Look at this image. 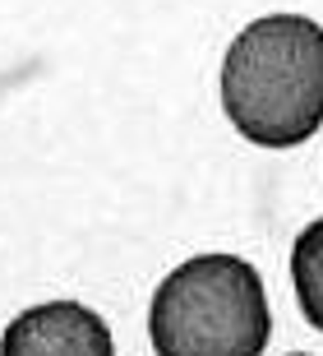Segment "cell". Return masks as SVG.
Wrapping results in <instances>:
<instances>
[{
	"instance_id": "cell-1",
	"label": "cell",
	"mask_w": 323,
	"mask_h": 356,
	"mask_svg": "<svg viewBox=\"0 0 323 356\" xmlns=\"http://www.w3.org/2000/svg\"><path fill=\"white\" fill-rule=\"evenodd\" d=\"M226 120L258 148H296L323 125V28L268 14L235 33L222 60Z\"/></svg>"
},
{
	"instance_id": "cell-2",
	"label": "cell",
	"mask_w": 323,
	"mask_h": 356,
	"mask_svg": "<svg viewBox=\"0 0 323 356\" xmlns=\"http://www.w3.org/2000/svg\"><path fill=\"white\" fill-rule=\"evenodd\" d=\"M148 333L157 356H263L272 338L263 277L240 254H194L153 291Z\"/></svg>"
},
{
	"instance_id": "cell-3",
	"label": "cell",
	"mask_w": 323,
	"mask_h": 356,
	"mask_svg": "<svg viewBox=\"0 0 323 356\" xmlns=\"http://www.w3.org/2000/svg\"><path fill=\"white\" fill-rule=\"evenodd\" d=\"M0 356H116V343L97 310L78 301H47L5 329Z\"/></svg>"
},
{
	"instance_id": "cell-4",
	"label": "cell",
	"mask_w": 323,
	"mask_h": 356,
	"mask_svg": "<svg viewBox=\"0 0 323 356\" xmlns=\"http://www.w3.org/2000/svg\"><path fill=\"white\" fill-rule=\"evenodd\" d=\"M291 282H296L300 315L310 319V329L323 333V218H314L296 236L291 250Z\"/></svg>"
},
{
	"instance_id": "cell-5",
	"label": "cell",
	"mask_w": 323,
	"mask_h": 356,
	"mask_svg": "<svg viewBox=\"0 0 323 356\" xmlns=\"http://www.w3.org/2000/svg\"><path fill=\"white\" fill-rule=\"evenodd\" d=\"M300 356H310V352H300Z\"/></svg>"
}]
</instances>
